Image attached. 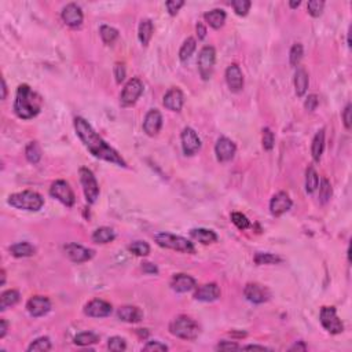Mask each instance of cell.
<instances>
[{
  "label": "cell",
  "mask_w": 352,
  "mask_h": 352,
  "mask_svg": "<svg viewBox=\"0 0 352 352\" xmlns=\"http://www.w3.org/2000/svg\"><path fill=\"white\" fill-rule=\"evenodd\" d=\"M73 124H75L76 134L79 136V139L83 142V145L88 149L92 156L103 161L111 162L117 166L126 168L127 162L121 157L120 153L116 149H113L109 143H106V141L102 139V136L92 128V126L86 119L76 117Z\"/></svg>",
  "instance_id": "cell-1"
},
{
  "label": "cell",
  "mask_w": 352,
  "mask_h": 352,
  "mask_svg": "<svg viewBox=\"0 0 352 352\" xmlns=\"http://www.w3.org/2000/svg\"><path fill=\"white\" fill-rule=\"evenodd\" d=\"M41 110L40 95L32 90L28 84H21L17 88L14 101V113L22 120H30Z\"/></svg>",
  "instance_id": "cell-2"
},
{
  "label": "cell",
  "mask_w": 352,
  "mask_h": 352,
  "mask_svg": "<svg viewBox=\"0 0 352 352\" xmlns=\"http://www.w3.org/2000/svg\"><path fill=\"white\" fill-rule=\"evenodd\" d=\"M9 205L21 211L37 212L44 205V198L39 193L32 190H24L21 193H14L9 197Z\"/></svg>",
  "instance_id": "cell-3"
},
{
  "label": "cell",
  "mask_w": 352,
  "mask_h": 352,
  "mask_svg": "<svg viewBox=\"0 0 352 352\" xmlns=\"http://www.w3.org/2000/svg\"><path fill=\"white\" fill-rule=\"evenodd\" d=\"M169 332L175 337L187 340V341H194L200 336V326L193 318L187 317V315H179L169 325Z\"/></svg>",
  "instance_id": "cell-4"
},
{
  "label": "cell",
  "mask_w": 352,
  "mask_h": 352,
  "mask_svg": "<svg viewBox=\"0 0 352 352\" xmlns=\"http://www.w3.org/2000/svg\"><path fill=\"white\" fill-rule=\"evenodd\" d=\"M154 241L157 242L158 247L165 248V249H172V251L189 253V255L196 253V248L193 242L189 241L185 237L175 236L171 232H158L154 236Z\"/></svg>",
  "instance_id": "cell-5"
},
{
  "label": "cell",
  "mask_w": 352,
  "mask_h": 352,
  "mask_svg": "<svg viewBox=\"0 0 352 352\" xmlns=\"http://www.w3.org/2000/svg\"><path fill=\"white\" fill-rule=\"evenodd\" d=\"M215 62H216V51L212 45H205L202 47L200 54H198V60H197V65H198V72L200 76L202 77V80H209L213 73V68H215Z\"/></svg>",
  "instance_id": "cell-6"
},
{
  "label": "cell",
  "mask_w": 352,
  "mask_h": 352,
  "mask_svg": "<svg viewBox=\"0 0 352 352\" xmlns=\"http://www.w3.org/2000/svg\"><path fill=\"white\" fill-rule=\"evenodd\" d=\"M80 182L81 186H83V191H84V196H86V200L88 204H95L96 200L99 198V185L96 182V178L94 175V172L83 166L80 168Z\"/></svg>",
  "instance_id": "cell-7"
},
{
  "label": "cell",
  "mask_w": 352,
  "mask_h": 352,
  "mask_svg": "<svg viewBox=\"0 0 352 352\" xmlns=\"http://www.w3.org/2000/svg\"><path fill=\"white\" fill-rule=\"evenodd\" d=\"M319 321L325 327V330L330 334H340L344 332V325L338 318L337 311L334 307H322L319 312Z\"/></svg>",
  "instance_id": "cell-8"
},
{
  "label": "cell",
  "mask_w": 352,
  "mask_h": 352,
  "mask_svg": "<svg viewBox=\"0 0 352 352\" xmlns=\"http://www.w3.org/2000/svg\"><path fill=\"white\" fill-rule=\"evenodd\" d=\"M143 94V83L138 77H134L131 80L127 81V84L123 88L120 96V103L124 107L135 105L136 101L141 98Z\"/></svg>",
  "instance_id": "cell-9"
},
{
  "label": "cell",
  "mask_w": 352,
  "mask_h": 352,
  "mask_svg": "<svg viewBox=\"0 0 352 352\" xmlns=\"http://www.w3.org/2000/svg\"><path fill=\"white\" fill-rule=\"evenodd\" d=\"M51 197H54L55 200L64 204L68 208H72L75 205L76 197L75 193L72 190V187L69 186V183L65 181H55L50 187Z\"/></svg>",
  "instance_id": "cell-10"
},
{
  "label": "cell",
  "mask_w": 352,
  "mask_h": 352,
  "mask_svg": "<svg viewBox=\"0 0 352 352\" xmlns=\"http://www.w3.org/2000/svg\"><path fill=\"white\" fill-rule=\"evenodd\" d=\"M181 141L185 156H194L201 149V139H200L198 134L190 127H186L182 131Z\"/></svg>",
  "instance_id": "cell-11"
},
{
  "label": "cell",
  "mask_w": 352,
  "mask_h": 352,
  "mask_svg": "<svg viewBox=\"0 0 352 352\" xmlns=\"http://www.w3.org/2000/svg\"><path fill=\"white\" fill-rule=\"evenodd\" d=\"M237 151L236 143L228 139L227 136H220L215 145V154H216L217 161L227 162L234 158Z\"/></svg>",
  "instance_id": "cell-12"
},
{
  "label": "cell",
  "mask_w": 352,
  "mask_h": 352,
  "mask_svg": "<svg viewBox=\"0 0 352 352\" xmlns=\"http://www.w3.org/2000/svg\"><path fill=\"white\" fill-rule=\"evenodd\" d=\"M113 311L110 303L101 300V299H94L90 303H87L84 307V314L91 318H106L109 317Z\"/></svg>",
  "instance_id": "cell-13"
},
{
  "label": "cell",
  "mask_w": 352,
  "mask_h": 352,
  "mask_svg": "<svg viewBox=\"0 0 352 352\" xmlns=\"http://www.w3.org/2000/svg\"><path fill=\"white\" fill-rule=\"evenodd\" d=\"M244 296L253 304H263L270 299V290L260 283H248L244 289Z\"/></svg>",
  "instance_id": "cell-14"
},
{
  "label": "cell",
  "mask_w": 352,
  "mask_h": 352,
  "mask_svg": "<svg viewBox=\"0 0 352 352\" xmlns=\"http://www.w3.org/2000/svg\"><path fill=\"white\" fill-rule=\"evenodd\" d=\"M62 21L65 22L66 25L71 28H79L83 24V11H81L80 6H77L76 3H69L62 9L61 13Z\"/></svg>",
  "instance_id": "cell-15"
},
{
  "label": "cell",
  "mask_w": 352,
  "mask_h": 352,
  "mask_svg": "<svg viewBox=\"0 0 352 352\" xmlns=\"http://www.w3.org/2000/svg\"><path fill=\"white\" fill-rule=\"evenodd\" d=\"M26 310L30 317L40 318L48 314L51 310V302L44 296H33L26 303Z\"/></svg>",
  "instance_id": "cell-16"
},
{
  "label": "cell",
  "mask_w": 352,
  "mask_h": 352,
  "mask_svg": "<svg viewBox=\"0 0 352 352\" xmlns=\"http://www.w3.org/2000/svg\"><path fill=\"white\" fill-rule=\"evenodd\" d=\"M64 249H65L66 256L69 257L72 262L77 263V264L88 262V260H91L94 257V251H91L88 248L81 247L79 244H73V242L65 245Z\"/></svg>",
  "instance_id": "cell-17"
},
{
  "label": "cell",
  "mask_w": 352,
  "mask_h": 352,
  "mask_svg": "<svg viewBox=\"0 0 352 352\" xmlns=\"http://www.w3.org/2000/svg\"><path fill=\"white\" fill-rule=\"evenodd\" d=\"M162 127V114L157 109H150L147 111L145 120H143V131L149 136H156L161 131Z\"/></svg>",
  "instance_id": "cell-18"
},
{
  "label": "cell",
  "mask_w": 352,
  "mask_h": 352,
  "mask_svg": "<svg viewBox=\"0 0 352 352\" xmlns=\"http://www.w3.org/2000/svg\"><path fill=\"white\" fill-rule=\"evenodd\" d=\"M292 198L285 191H279L270 201V211L274 216H281L292 208Z\"/></svg>",
  "instance_id": "cell-19"
},
{
  "label": "cell",
  "mask_w": 352,
  "mask_h": 352,
  "mask_svg": "<svg viewBox=\"0 0 352 352\" xmlns=\"http://www.w3.org/2000/svg\"><path fill=\"white\" fill-rule=\"evenodd\" d=\"M226 81L227 86L232 92H240L244 88V75L240 66L237 64H231L226 69Z\"/></svg>",
  "instance_id": "cell-20"
},
{
  "label": "cell",
  "mask_w": 352,
  "mask_h": 352,
  "mask_svg": "<svg viewBox=\"0 0 352 352\" xmlns=\"http://www.w3.org/2000/svg\"><path fill=\"white\" fill-rule=\"evenodd\" d=\"M162 103L168 110L181 111L183 105H185V95H183L182 90H179L178 87H173L171 90L166 91Z\"/></svg>",
  "instance_id": "cell-21"
},
{
  "label": "cell",
  "mask_w": 352,
  "mask_h": 352,
  "mask_svg": "<svg viewBox=\"0 0 352 352\" xmlns=\"http://www.w3.org/2000/svg\"><path fill=\"white\" fill-rule=\"evenodd\" d=\"M220 297V287L217 286L216 283H205L198 286V289L194 293V299L198 302L204 303H212L217 300Z\"/></svg>",
  "instance_id": "cell-22"
},
{
  "label": "cell",
  "mask_w": 352,
  "mask_h": 352,
  "mask_svg": "<svg viewBox=\"0 0 352 352\" xmlns=\"http://www.w3.org/2000/svg\"><path fill=\"white\" fill-rule=\"evenodd\" d=\"M196 279L187 274H176L171 281V287L176 293L190 292L196 287Z\"/></svg>",
  "instance_id": "cell-23"
},
{
  "label": "cell",
  "mask_w": 352,
  "mask_h": 352,
  "mask_svg": "<svg viewBox=\"0 0 352 352\" xmlns=\"http://www.w3.org/2000/svg\"><path fill=\"white\" fill-rule=\"evenodd\" d=\"M117 317L123 322L136 323L143 318V312H142L141 308L135 307V306H123V307L119 308Z\"/></svg>",
  "instance_id": "cell-24"
},
{
  "label": "cell",
  "mask_w": 352,
  "mask_h": 352,
  "mask_svg": "<svg viewBox=\"0 0 352 352\" xmlns=\"http://www.w3.org/2000/svg\"><path fill=\"white\" fill-rule=\"evenodd\" d=\"M226 11L223 9H213V10L208 11L204 14V20L208 22V25L213 28V29H220L221 26L224 25L226 22Z\"/></svg>",
  "instance_id": "cell-25"
},
{
  "label": "cell",
  "mask_w": 352,
  "mask_h": 352,
  "mask_svg": "<svg viewBox=\"0 0 352 352\" xmlns=\"http://www.w3.org/2000/svg\"><path fill=\"white\" fill-rule=\"evenodd\" d=\"M308 84H310V80H308V73L306 72L304 68H297L296 73H295V91H296L297 96H304L306 92L308 90Z\"/></svg>",
  "instance_id": "cell-26"
},
{
  "label": "cell",
  "mask_w": 352,
  "mask_h": 352,
  "mask_svg": "<svg viewBox=\"0 0 352 352\" xmlns=\"http://www.w3.org/2000/svg\"><path fill=\"white\" fill-rule=\"evenodd\" d=\"M323 149H325V130L322 128V130H319V131L315 134L314 139H312L311 154L314 161H321V157H322L323 154Z\"/></svg>",
  "instance_id": "cell-27"
},
{
  "label": "cell",
  "mask_w": 352,
  "mask_h": 352,
  "mask_svg": "<svg viewBox=\"0 0 352 352\" xmlns=\"http://www.w3.org/2000/svg\"><path fill=\"white\" fill-rule=\"evenodd\" d=\"M190 236L193 240L201 242L204 245H209L217 241V234L208 228H193L190 231Z\"/></svg>",
  "instance_id": "cell-28"
},
{
  "label": "cell",
  "mask_w": 352,
  "mask_h": 352,
  "mask_svg": "<svg viewBox=\"0 0 352 352\" xmlns=\"http://www.w3.org/2000/svg\"><path fill=\"white\" fill-rule=\"evenodd\" d=\"M153 32H154V25L151 20H142L139 24V29H138V37L142 45H149L153 37Z\"/></svg>",
  "instance_id": "cell-29"
},
{
  "label": "cell",
  "mask_w": 352,
  "mask_h": 352,
  "mask_svg": "<svg viewBox=\"0 0 352 352\" xmlns=\"http://www.w3.org/2000/svg\"><path fill=\"white\" fill-rule=\"evenodd\" d=\"M116 238V234L113 231V228L110 227H99L96 228L94 234H92V241L95 244H109Z\"/></svg>",
  "instance_id": "cell-30"
},
{
  "label": "cell",
  "mask_w": 352,
  "mask_h": 352,
  "mask_svg": "<svg viewBox=\"0 0 352 352\" xmlns=\"http://www.w3.org/2000/svg\"><path fill=\"white\" fill-rule=\"evenodd\" d=\"M20 302V292L10 289L2 293L0 296V311H6L7 308L13 307L17 303Z\"/></svg>",
  "instance_id": "cell-31"
},
{
  "label": "cell",
  "mask_w": 352,
  "mask_h": 352,
  "mask_svg": "<svg viewBox=\"0 0 352 352\" xmlns=\"http://www.w3.org/2000/svg\"><path fill=\"white\" fill-rule=\"evenodd\" d=\"M10 252L14 257H29L35 255L36 249L29 242H18V244L11 245Z\"/></svg>",
  "instance_id": "cell-32"
},
{
  "label": "cell",
  "mask_w": 352,
  "mask_h": 352,
  "mask_svg": "<svg viewBox=\"0 0 352 352\" xmlns=\"http://www.w3.org/2000/svg\"><path fill=\"white\" fill-rule=\"evenodd\" d=\"M197 48V41L194 37H187L186 40L183 41L181 50H179V60L182 62H186L191 58V55L194 54V51Z\"/></svg>",
  "instance_id": "cell-33"
},
{
  "label": "cell",
  "mask_w": 352,
  "mask_h": 352,
  "mask_svg": "<svg viewBox=\"0 0 352 352\" xmlns=\"http://www.w3.org/2000/svg\"><path fill=\"white\" fill-rule=\"evenodd\" d=\"M319 186V175L314 169V166H308L306 171V191L308 194H312Z\"/></svg>",
  "instance_id": "cell-34"
},
{
  "label": "cell",
  "mask_w": 352,
  "mask_h": 352,
  "mask_svg": "<svg viewBox=\"0 0 352 352\" xmlns=\"http://www.w3.org/2000/svg\"><path fill=\"white\" fill-rule=\"evenodd\" d=\"M26 160L30 164H37L41 160V149L37 142H29L25 149Z\"/></svg>",
  "instance_id": "cell-35"
},
{
  "label": "cell",
  "mask_w": 352,
  "mask_h": 352,
  "mask_svg": "<svg viewBox=\"0 0 352 352\" xmlns=\"http://www.w3.org/2000/svg\"><path fill=\"white\" fill-rule=\"evenodd\" d=\"M253 260L257 266H263V264H278L282 262V259L274 253H268V252H257Z\"/></svg>",
  "instance_id": "cell-36"
},
{
  "label": "cell",
  "mask_w": 352,
  "mask_h": 352,
  "mask_svg": "<svg viewBox=\"0 0 352 352\" xmlns=\"http://www.w3.org/2000/svg\"><path fill=\"white\" fill-rule=\"evenodd\" d=\"M96 342H99V336L92 332L79 333L75 337V344L80 345V347H87V345L96 344Z\"/></svg>",
  "instance_id": "cell-37"
},
{
  "label": "cell",
  "mask_w": 352,
  "mask_h": 352,
  "mask_svg": "<svg viewBox=\"0 0 352 352\" xmlns=\"http://www.w3.org/2000/svg\"><path fill=\"white\" fill-rule=\"evenodd\" d=\"M99 35H101L103 43L109 45L114 43V40L119 37V30L110 25H102L99 28Z\"/></svg>",
  "instance_id": "cell-38"
},
{
  "label": "cell",
  "mask_w": 352,
  "mask_h": 352,
  "mask_svg": "<svg viewBox=\"0 0 352 352\" xmlns=\"http://www.w3.org/2000/svg\"><path fill=\"white\" fill-rule=\"evenodd\" d=\"M333 190L330 182L327 181L326 178H322L321 179V186H319V201L322 204H326L330 198H332Z\"/></svg>",
  "instance_id": "cell-39"
},
{
  "label": "cell",
  "mask_w": 352,
  "mask_h": 352,
  "mask_svg": "<svg viewBox=\"0 0 352 352\" xmlns=\"http://www.w3.org/2000/svg\"><path fill=\"white\" fill-rule=\"evenodd\" d=\"M303 55H304V48H303V44L300 43H295L290 48V52H289V62L290 65L296 68L300 61L303 60Z\"/></svg>",
  "instance_id": "cell-40"
},
{
  "label": "cell",
  "mask_w": 352,
  "mask_h": 352,
  "mask_svg": "<svg viewBox=\"0 0 352 352\" xmlns=\"http://www.w3.org/2000/svg\"><path fill=\"white\" fill-rule=\"evenodd\" d=\"M51 349V341L48 337H39L28 347V351H37V352H47Z\"/></svg>",
  "instance_id": "cell-41"
},
{
  "label": "cell",
  "mask_w": 352,
  "mask_h": 352,
  "mask_svg": "<svg viewBox=\"0 0 352 352\" xmlns=\"http://www.w3.org/2000/svg\"><path fill=\"white\" fill-rule=\"evenodd\" d=\"M128 249H130V252H132L134 255H136V256H147L149 253H150V247H149V244L145 241H135L132 242L131 245L128 247Z\"/></svg>",
  "instance_id": "cell-42"
},
{
  "label": "cell",
  "mask_w": 352,
  "mask_h": 352,
  "mask_svg": "<svg viewBox=\"0 0 352 352\" xmlns=\"http://www.w3.org/2000/svg\"><path fill=\"white\" fill-rule=\"evenodd\" d=\"M231 6H232V9H234V11H236L237 15H240V17H245V15L249 13V10H251L252 3L249 2V0H232Z\"/></svg>",
  "instance_id": "cell-43"
},
{
  "label": "cell",
  "mask_w": 352,
  "mask_h": 352,
  "mask_svg": "<svg viewBox=\"0 0 352 352\" xmlns=\"http://www.w3.org/2000/svg\"><path fill=\"white\" fill-rule=\"evenodd\" d=\"M231 221L237 226V228L240 230H247L251 227V221L244 213L241 212H232L231 213Z\"/></svg>",
  "instance_id": "cell-44"
},
{
  "label": "cell",
  "mask_w": 352,
  "mask_h": 352,
  "mask_svg": "<svg viewBox=\"0 0 352 352\" xmlns=\"http://www.w3.org/2000/svg\"><path fill=\"white\" fill-rule=\"evenodd\" d=\"M323 9H325V2H322V0H311V2H308V14L311 15V17H314V18L321 17Z\"/></svg>",
  "instance_id": "cell-45"
},
{
  "label": "cell",
  "mask_w": 352,
  "mask_h": 352,
  "mask_svg": "<svg viewBox=\"0 0 352 352\" xmlns=\"http://www.w3.org/2000/svg\"><path fill=\"white\" fill-rule=\"evenodd\" d=\"M107 348L113 352H121L126 351L127 342L123 337H119V336H113L107 340Z\"/></svg>",
  "instance_id": "cell-46"
},
{
  "label": "cell",
  "mask_w": 352,
  "mask_h": 352,
  "mask_svg": "<svg viewBox=\"0 0 352 352\" xmlns=\"http://www.w3.org/2000/svg\"><path fill=\"white\" fill-rule=\"evenodd\" d=\"M262 143H263V147H264V150L270 151L274 149V145H275V136H274V132H272L270 128H264V130H263Z\"/></svg>",
  "instance_id": "cell-47"
},
{
  "label": "cell",
  "mask_w": 352,
  "mask_h": 352,
  "mask_svg": "<svg viewBox=\"0 0 352 352\" xmlns=\"http://www.w3.org/2000/svg\"><path fill=\"white\" fill-rule=\"evenodd\" d=\"M183 6H185V2H183V0H169V2H166L165 3L166 10H168L169 15H172V17L178 14Z\"/></svg>",
  "instance_id": "cell-48"
},
{
  "label": "cell",
  "mask_w": 352,
  "mask_h": 352,
  "mask_svg": "<svg viewBox=\"0 0 352 352\" xmlns=\"http://www.w3.org/2000/svg\"><path fill=\"white\" fill-rule=\"evenodd\" d=\"M143 351L162 352V351H168V347H166L165 344H162L161 341H157V340H154V341H147L146 345L143 347Z\"/></svg>",
  "instance_id": "cell-49"
},
{
  "label": "cell",
  "mask_w": 352,
  "mask_h": 352,
  "mask_svg": "<svg viewBox=\"0 0 352 352\" xmlns=\"http://www.w3.org/2000/svg\"><path fill=\"white\" fill-rule=\"evenodd\" d=\"M126 66H124V64H121V62H116V65H114V77H116V81L119 83V84H121L123 81L126 80Z\"/></svg>",
  "instance_id": "cell-50"
},
{
  "label": "cell",
  "mask_w": 352,
  "mask_h": 352,
  "mask_svg": "<svg viewBox=\"0 0 352 352\" xmlns=\"http://www.w3.org/2000/svg\"><path fill=\"white\" fill-rule=\"evenodd\" d=\"M318 105H319V99H318V96L315 95V94L308 95L307 99H306V102H304V107H306V110H308V111L317 110Z\"/></svg>",
  "instance_id": "cell-51"
},
{
  "label": "cell",
  "mask_w": 352,
  "mask_h": 352,
  "mask_svg": "<svg viewBox=\"0 0 352 352\" xmlns=\"http://www.w3.org/2000/svg\"><path fill=\"white\" fill-rule=\"evenodd\" d=\"M217 351H231V349H241V347L236 341H226L223 340L216 345Z\"/></svg>",
  "instance_id": "cell-52"
},
{
  "label": "cell",
  "mask_w": 352,
  "mask_h": 352,
  "mask_svg": "<svg viewBox=\"0 0 352 352\" xmlns=\"http://www.w3.org/2000/svg\"><path fill=\"white\" fill-rule=\"evenodd\" d=\"M351 103H348L344 111H342V121H344V126H345L347 130H351Z\"/></svg>",
  "instance_id": "cell-53"
},
{
  "label": "cell",
  "mask_w": 352,
  "mask_h": 352,
  "mask_svg": "<svg viewBox=\"0 0 352 352\" xmlns=\"http://www.w3.org/2000/svg\"><path fill=\"white\" fill-rule=\"evenodd\" d=\"M142 270L147 272V274H158V268L153 263H143L142 264Z\"/></svg>",
  "instance_id": "cell-54"
},
{
  "label": "cell",
  "mask_w": 352,
  "mask_h": 352,
  "mask_svg": "<svg viewBox=\"0 0 352 352\" xmlns=\"http://www.w3.org/2000/svg\"><path fill=\"white\" fill-rule=\"evenodd\" d=\"M196 30H197V36H198V39L200 40H202V39H205L206 36V28L204 26V24H201V22H198L196 26Z\"/></svg>",
  "instance_id": "cell-55"
},
{
  "label": "cell",
  "mask_w": 352,
  "mask_h": 352,
  "mask_svg": "<svg viewBox=\"0 0 352 352\" xmlns=\"http://www.w3.org/2000/svg\"><path fill=\"white\" fill-rule=\"evenodd\" d=\"M289 351H307V345L304 344V341H297L295 345L289 348Z\"/></svg>",
  "instance_id": "cell-56"
},
{
  "label": "cell",
  "mask_w": 352,
  "mask_h": 352,
  "mask_svg": "<svg viewBox=\"0 0 352 352\" xmlns=\"http://www.w3.org/2000/svg\"><path fill=\"white\" fill-rule=\"evenodd\" d=\"M7 329H9V323L6 319H2L0 321V338H3L7 333Z\"/></svg>",
  "instance_id": "cell-57"
},
{
  "label": "cell",
  "mask_w": 352,
  "mask_h": 352,
  "mask_svg": "<svg viewBox=\"0 0 352 352\" xmlns=\"http://www.w3.org/2000/svg\"><path fill=\"white\" fill-rule=\"evenodd\" d=\"M241 349H257V351H268L270 348L264 347V345H245V347H241Z\"/></svg>",
  "instance_id": "cell-58"
},
{
  "label": "cell",
  "mask_w": 352,
  "mask_h": 352,
  "mask_svg": "<svg viewBox=\"0 0 352 352\" xmlns=\"http://www.w3.org/2000/svg\"><path fill=\"white\" fill-rule=\"evenodd\" d=\"M6 98H7V86H6L5 79H2V99L5 101Z\"/></svg>",
  "instance_id": "cell-59"
},
{
  "label": "cell",
  "mask_w": 352,
  "mask_h": 352,
  "mask_svg": "<svg viewBox=\"0 0 352 352\" xmlns=\"http://www.w3.org/2000/svg\"><path fill=\"white\" fill-rule=\"evenodd\" d=\"M300 5H302V2H300V0H297V2H290V3H289L290 9H297Z\"/></svg>",
  "instance_id": "cell-60"
},
{
  "label": "cell",
  "mask_w": 352,
  "mask_h": 352,
  "mask_svg": "<svg viewBox=\"0 0 352 352\" xmlns=\"http://www.w3.org/2000/svg\"><path fill=\"white\" fill-rule=\"evenodd\" d=\"M0 274H2V282H0V285H2V286H5V283H6V271H5V270H2V272H0Z\"/></svg>",
  "instance_id": "cell-61"
}]
</instances>
